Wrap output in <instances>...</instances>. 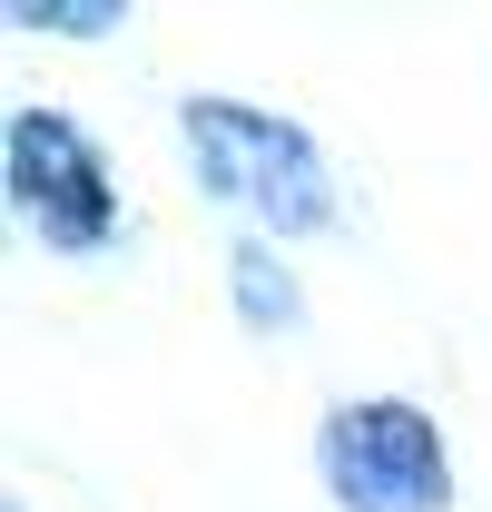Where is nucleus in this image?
<instances>
[{
    "label": "nucleus",
    "instance_id": "nucleus-3",
    "mask_svg": "<svg viewBox=\"0 0 492 512\" xmlns=\"http://www.w3.org/2000/svg\"><path fill=\"white\" fill-rule=\"evenodd\" d=\"M10 207H20V227L40 247H60V256L109 247V227H119L109 168H99V148L60 109H20L10 119Z\"/></svg>",
    "mask_w": 492,
    "mask_h": 512
},
{
    "label": "nucleus",
    "instance_id": "nucleus-1",
    "mask_svg": "<svg viewBox=\"0 0 492 512\" xmlns=\"http://www.w3.org/2000/svg\"><path fill=\"white\" fill-rule=\"evenodd\" d=\"M187 158H197V178L217 197H237L256 207L276 237H315L325 217H335V188H325V158H315L306 128L266 119V109H246V99H187Z\"/></svg>",
    "mask_w": 492,
    "mask_h": 512
},
{
    "label": "nucleus",
    "instance_id": "nucleus-5",
    "mask_svg": "<svg viewBox=\"0 0 492 512\" xmlns=\"http://www.w3.org/2000/svg\"><path fill=\"white\" fill-rule=\"evenodd\" d=\"M10 20L20 30H60V40H99V30H119L128 10L119 0H10Z\"/></svg>",
    "mask_w": 492,
    "mask_h": 512
},
{
    "label": "nucleus",
    "instance_id": "nucleus-2",
    "mask_svg": "<svg viewBox=\"0 0 492 512\" xmlns=\"http://www.w3.org/2000/svg\"><path fill=\"white\" fill-rule=\"evenodd\" d=\"M315 463L345 512H443V493H453L443 434L414 404H335L315 434Z\"/></svg>",
    "mask_w": 492,
    "mask_h": 512
},
{
    "label": "nucleus",
    "instance_id": "nucleus-4",
    "mask_svg": "<svg viewBox=\"0 0 492 512\" xmlns=\"http://www.w3.org/2000/svg\"><path fill=\"white\" fill-rule=\"evenodd\" d=\"M237 306H246V325H296V276L276 266L266 247H237Z\"/></svg>",
    "mask_w": 492,
    "mask_h": 512
}]
</instances>
